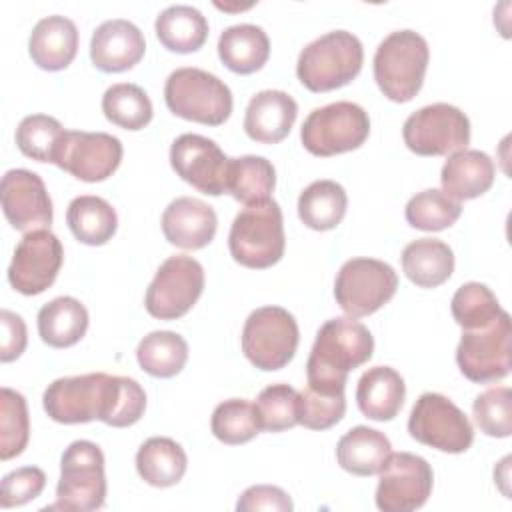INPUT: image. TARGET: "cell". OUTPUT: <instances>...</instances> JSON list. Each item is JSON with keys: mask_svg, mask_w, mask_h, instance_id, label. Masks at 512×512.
<instances>
[{"mask_svg": "<svg viewBox=\"0 0 512 512\" xmlns=\"http://www.w3.org/2000/svg\"><path fill=\"white\" fill-rule=\"evenodd\" d=\"M494 162L480 150H458L450 154L440 172L442 192L454 200H472L490 190L494 182Z\"/></svg>", "mask_w": 512, "mask_h": 512, "instance_id": "obj_24", "label": "cell"}, {"mask_svg": "<svg viewBox=\"0 0 512 512\" xmlns=\"http://www.w3.org/2000/svg\"><path fill=\"white\" fill-rule=\"evenodd\" d=\"M204 290V268L186 254L166 258L156 270L144 298L150 316L176 320L184 316Z\"/></svg>", "mask_w": 512, "mask_h": 512, "instance_id": "obj_13", "label": "cell"}, {"mask_svg": "<svg viewBox=\"0 0 512 512\" xmlns=\"http://www.w3.org/2000/svg\"><path fill=\"white\" fill-rule=\"evenodd\" d=\"M292 508L294 504L290 496L282 488L270 486V484H256L246 488L236 502L238 512H254V510L290 512Z\"/></svg>", "mask_w": 512, "mask_h": 512, "instance_id": "obj_46", "label": "cell"}, {"mask_svg": "<svg viewBox=\"0 0 512 512\" xmlns=\"http://www.w3.org/2000/svg\"><path fill=\"white\" fill-rule=\"evenodd\" d=\"M452 316L462 330H476L492 324L504 310L500 308V302L496 294L480 282H466L462 284L450 304Z\"/></svg>", "mask_w": 512, "mask_h": 512, "instance_id": "obj_38", "label": "cell"}, {"mask_svg": "<svg viewBox=\"0 0 512 512\" xmlns=\"http://www.w3.org/2000/svg\"><path fill=\"white\" fill-rule=\"evenodd\" d=\"M66 222L74 238L88 246L106 244L118 228L116 210L100 196H76L66 210Z\"/></svg>", "mask_w": 512, "mask_h": 512, "instance_id": "obj_32", "label": "cell"}, {"mask_svg": "<svg viewBox=\"0 0 512 512\" xmlns=\"http://www.w3.org/2000/svg\"><path fill=\"white\" fill-rule=\"evenodd\" d=\"M46 414L60 424L100 420L114 428L136 424L146 410L144 388L128 376L90 372L58 378L44 390Z\"/></svg>", "mask_w": 512, "mask_h": 512, "instance_id": "obj_1", "label": "cell"}, {"mask_svg": "<svg viewBox=\"0 0 512 512\" xmlns=\"http://www.w3.org/2000/svg\"><path fill=\"white\" fill-rule=\"evenodd\" d=\"M164 100L174 116L206 126H220L232 114V92L212 72L184 66L164 84Z\"/></svg>", "mask_w": 512, "mask_h": 512, "instance_id": "obj_6", "label": "cell"}, {"mask_svg": "<svg viewBox=\"0 0 512 512\" xmlns=\"http://www.w3.org/2000/svg\"><path fill=\"white\" fill-rule=\"evenodd\" d=\"M346 412L344 392L328 394L312 388L298 392V424L310 430H326L342 420Z\"/></svg>", "mask_w": 512, "mask_h": 512, "instance_id": "obj_44", "label": "cell"}, {"mask_svg": "<svg viewBox=\"0 0 512 512\" xmlns=\"http://www.w3.org/2000/svg\"><path fill=\"white\" fill-rule=\"evenodd\" d=\"M146 52L144 34L124 18L102 22L90 40L92 64L102 72H124L136 66Z\"/></svg>", "mask_w": 512, "mask_h": 512, "instance_id": "obj_20", "label": "cell"}, {"mask_svg": "<svg viewBox=\"0 0 512 512\" xmlns=\"http://www.w3.org/2000/svg\"><path fill=\"white\" fill-rule=\"evenodd\" d=\"M460 214V202L436 188H428L414 194L404 210L406 222L412 228L426 232H440L450 228L460 218Z\"/></svg>", "mask_w": 512, "mask_h": 512, "instance_id": "obj_37", "label": "cell"}, {"mask_svg": "<svg viewBox=\"0 0 512 512\" xmlns=\"http://www.w3.org/2000/svg\"><path fill=\"white\" fill-rule=\"evenodd\" d=\"M398 288L394 268L376 258L346 260L334 282V298L350 318H362L380 310Z\"/></svg>", "mask_w": 512, "mask_h": 512, "instance_id": "obj_10", "label": "cell"}, {"mask_svg": "<svg viewBox=\"0 0 512 512\" xmlns=\"http://www.w3.org/2000/svg\"><path fill=\"white\" fill-rule=\"evenodd\" d=\"M300 330L282 306H262L250 312L242 328V352L264 372L284 368L296 354Z\"/></svg>", "mask_w": 512, "mask_h": 512, "instance_id": "obj_9", "label": "cell"}, {"mask_svg": "<svg viewBox=\"0 0 512 512\" xmlns=\"http://www.w3.org/2000/svg\"><path fill=\"white\" fill-rule=\"evenodd\" d=\"M88 330V310L72 296H58L38 312V334L52 348H68Z\"/></svg>", "mask_w": 512, "mask_h": 512, "instance_id": "obj_29", "label": "cell"}, {"mask_svg": "<svg viewBox=\"0 0 512 512\" xmlns=\"http://www.w3.org/2000/svg\"><path fill=\"white\" fill-rule=\"evenodd\" d=\"M434 484L430 464L412 452L390 454L380 468L376 506L382 512H410L426 504Z\"/></svg>", "mask_w": 512, "mask_h": 512, "instance_id": "obj_15", "label": "cell"}, {"mask_svg": "<svg viewBox=\"0 0 512 512\" xmlns=\"http://www.w3.org/2000/svg\"><path fill=\"white\" fill-rule=\"evenodd\" d=\"M364 62L358 36L348 30H332L312 40L298 56L296 76L310 92H330L352 82Z\"/></svg>", "mask_w": 512, "mask_h": 512, "instance_id": "obj_3", "label": "cell"}, {"mask_svg": "<svg viewBox=\"0 0 512 512\" xmlns=\"http://www.w3.org/2000/svg\"><path fill=\"white\" fill-rule=\"evenodd\" d=\"M348 208L346 190L334 180H316L298 196V216L304 226L326 232L336 228Z\"/></svg>", "mask_w": 512, "mask_h": 512, "instance_id": "obj_33", "label": "cell"}, {"mask_svg": "<svg viewBox=\"0 0 512 512\" xmlns=\"http://www.w3.org/2000/svg\"><path fill=\"white\" fill-rule=\"evenodd\" d=\"M102 112L124 130H142L154 114L148 94L132 82L112 84L102 96Z\"/></svg>", "mask_w": 512, "mask_h": 512, "instance_id": "obj_36", "label": "cell"}, {"mask_svg": "<svg viewBox=\"0 0 512 512\" xmlns=\"http://www.w3.org/2000/svg\"><path fill=\"white\" fill-rule=\"evenodd\" d=\"M164 238L182 250H200L208 246L216 234L218 218L206 202L182 196L172 200L162 214Z\"/></svg>", "mask_w": 512, "mask_h": 512, "instance_id": "obj_21", "label": "cell"}, {"mask_svg": "<svg viewBox=\"0 0 512 512\" xmlns=\"http://www.w3.org/2000/svg\"><path fill=\"white\" fill-rule=\"evenodd\" d=\"M402 138L408 150L418 156L454 154L470 142V120L452 104H428L406 118Z\"/></svg>", "mask_w": 512, "mask_h": 512, "instance_id": "obj_12", "label": "cell"}, {"mask_svg": "<svg viewBox=\"0 0 512 512\" xmlns=\"http://www.w3.org/2000/svg\"><path fill=\"white\" fill-rule=\"evenodd\" d=\"M430 50L424 36L414 30L390 32L374 54V80L392 102L412 100L424 82Z\"/></svg>", "mask_w": 512, "mask_h": 512, "instance_id": "obj_4", "label": "cell"}, {"mask_svg": "<svg viewBox=\"0 0 512 512\" xmlns=\"http://www.w3.org/2000/svg\"><path fill=\"white\" fill-rule=\"evenodd\" d=\"M286 236L282 210L276 200L248 204L230 226L228 248L232 258L246 268H270L284 256Z\"/></svg>", "mask_w": 512, "mask_h": 512, "instance_id": "obj_5", "label": "cell"}, {"mask_svg": "<svg viewBox=\"0 0 512 512\" xmlns=\"http://www.w3.org/2000/svg\"><path fill=\"white\" fill-rule=\"evenodd\" d=\"M64 250L48 228L26 232L8 266V282L24 296H36L50 288L62 268Z\"/></svg>", "mask_w": 512, "mask_h": 512, "instance_id": "obj_16", "label": "cell"}, {"mask_svg": "<svg viewBox=\"0 0 512 512\" xmlns=\"http://www.w3.org/2000/svg\"><path fill=\"white\" fill-rule=\"evenodd\" d=\"M46 486V474L38 466H22L8 472L0 486V506H22L42 494Z\"/></svg>", "mask_w": 512, "mask_h": 512, "instance_id": "obj_45", "label": "cell"}, {"mask_svg": "<svg viewBox=\"0 0 512 512\" xmlns=\"http://www.w3.org/2000/svg\"><path fill=\"white\" fill-rule=\"evenodd\" d=\"M512 326L508 312H502L492 324L476 330H462L456 348L460 372L478 384L502 380L510 372Z\"/></svg>", "mask_w": 512, "mask_h": 512, "instance_id": "obj_14", "label": "cell"}, {"mask_svg": "<svg viewBox=\"0 0 512 512\" xmlns=\"http://www.w3.org/2000/svg\"><path fill=\"white\" fill-rule=\"evenodd\" d=\"M298 116L296 100L284 90H262L246 106L244 132L254 142L276 144L284 140Z\"/></svg>", "mask_w": 512, "mask_h": 512, "instance_id": "obj_22", "label": "cell"}, {"mask_svg": "<svg viewBox=\"0 0 512 512\" xmlns=\"http://www.w3.org/2000/svg\"><path fill=\"white\" fill-rule=\"evenodd\" d=\"M122 142L106 132L66 130L54 164L82 182H102L122 162Z\"/></svg>", "mask_w": 512, "mask_h": 512, "instance_id": "obj_17", "label": "cell"}, {"mask_svg": "<svg viewBox=\"0 0 512 512\" xmlns=\"http://www.w3.org/2000/svg\"><path fill=\"white\" fill-rule=\"evenodd\" d=\"M476 426L492 438L512 434V392L508 386H494L476 396L472 404Z\"/></svg>", "mask_w": 512, "mask_h": 512, "instance_id": "obj_43", "label": "cell"}, {"mask_svg": "<svg viewBox=\"0 0 512 512\" xmlns=\"http://www.w3.org/2000/svg\"><path fill=\"white\" fill-rule=\"evenodd\" d=\"M0 198L12 228L32 232L52 224V200L36 172L26 168L8 170L0 182Z\"/></svg>", "mask_w": 512, "mask_h": 512, "instance_id": "obj_19", "label": "cell"}, {"mask_svg": "<svg viewBox=\"0 0 512 512\" xmlns=\"http://www.w3.org/2000/svg\"><path fill=\"white\" fill-rule=\"evenodd\" d=\"M390 454L392 444L386 434L368 426L350 428L336 444L340 468L354 476L378 474Z\"/></svg>", "mask_w": 512, "mask_h": 512, "instance_id": "obj_26", "label": "cell"}, {"mask_svg": "<svg viewBox=\"0 0 512 512\" xmlns=\"http://www.w3.org/2000/svg\"><path fill=\"white\" fill-rule=\"evenodd\" d=\"M156 36L160 44L178 54L196 52L204 46L208 38V20L206 16L186 4H174L164 8L154 22Z\"/></svg>", "mask_w": 512, "mask_h": 512, "instance_id": "obj_30", "label": "cell"}, {"mask_svg": "<svg viewBox=\"0 0 512 512\" xmlns=\"http://www.w3.org/2000/svg\"><path fill=\"white\" fill-rule=\"evenodd\" d=\"M78 52V28L60 14L46 16L36 22L28 40L32 62L48 72H58L70 66Z\"/></svg>", "mask_w": 512, "mask_h": 512, "instance_id": "obj_23", "label": "cell"}, {"mask_svg": "<svg viewBox=\"0 0 512 512\" xmlns=\"http://www.w3.org/2000/svg\"><path fill=\"white\" fill-rule=\"evenodd\" d=\"M136 360L146 374L154 378H172L186 366L188 344L176 332L154 330L138 342Z\"/></svg>", "mask_w": 512, "mask_h": 512, "instance_id": "obj_35", "label": "cell"}, {"mask_svg": "<svg viewBox=\"0 0 512 512\" xmlns=\"http://www.w3.org/2000/svg\"><path fill=\"white\" fill-rule=\"evenodd\" d=\"M276 186V172L270 160L264 156H240L230 158L226 192L242 204H256L270 200Z\"/></svg>", "mask_w": 512, "mask_h": 512, "instance_id": "obj_34", "label": "cell"}, {"mask_svg": "<svg viewBox=\"0 0 512 512\" xmlns=\"http://www.w3.org/2000/svg\"><path fill=\"white\" fill-rule=\"evenodd\" d=\"M106 500L104 454L90 440L72 442L60 460V480L56 486V502L46 510L88 512L102 508Z\"/></svg>", "mask_w": 512, "mask_h": 512, "instance_id": "obj_7", "label": "cell"}, {"mask_svg": "<svg viewBox=\"0 0 512 512\" xmlns=\"http://www.w3.org/2000/svg\"><path fill=\"white\" fill-rule=\"evenodd\" d=\"M0 360L2 362H12L16 360L28 342V332L22 316H18L12 310H2L0 312Z\"/></svg>", "mask_w": 512, "mask_h": 512, "instance_id": "obj_47", "label": "cell"}, {"mask_svg": "<svg viewBox=\"0 0 512 512\" xmlns=\"http://www.w3.org/2000/svg\"><path fill=\"white\" fill-rule=\"evenodd\" d=\"M218 56L228 70L236 74H252L268 62V34L256 24L228 26L218 38Z\"/></svg>", "mask_w": 512, "mask_h": 512, "instance_id": "obj_28", "label": "cell"}, {"mask_svg": "<svg viewBox=\"0 0 512 512\" xmlns=\"http://www.w3.org/2000/svg\"><path fill=\"white\" fill-rule=\"evenodd\" d=\"M408 432L420 444L440 452L460 454L474 442V428L466 414L446 396L424 392L412 406Z\"/></svg>", "mask_w": 512, "mask_h": 512, "instance_id": "obj_11", "label": "cell"}, {"mask_svg": "<svg viewBox=\"0 0 512 512\" xmlns=\"http://www.w3.org/2000/svg\"><path fill=\"white\" fill-rule=\"evenodd\" d=\"M404 396V378L390 366L368 368L356 386V402L360 412L378 422L392 420L400 412Z\"/></svg>", "mask_w": 512, "mask_h": 512, "instance_id": "obj_25", "label": "cell"}, {"mask_svg": "<svg viewBox=\"0 0 512 512\" xmlns=\"http://www.w3.org/2000/svg\"><path fill=\"white\" fill-rule=\"evenodd\" d=\"M370 134L368 112L354 102H332L314 108L300 130L304 148L314 156H336L360 148Z\"/></svg>", "mask_w": 512, "mask_h": 512, "instance_id": "obj_8", "label": "cell"}, {"mask_svg": "<svg viewBox=\"0 0 512 512\" xmlns=\"http://www.w3.org/2000/svg\"><path fill=\"white\" fill-rule=\"evenodd\" d=\"M30 438L28 406L20 392L12 388L0 390V458L20 456Z\"/></svg>", "mask_w": 512, "mask_h": 512, "instance_id": "obj_41", "label": "cell"}, {"mask_svg": "<svg viewBox=\"0 0 512 512\" xmlns=\"http://www.w3.org/2000/svg\"><path fill=\"white\" fill-rule=\"evenodd\" d=\"M370 330L350 316L324 322L306 362L308 388L328 394L344 392L348 372L372 358Z\"/></svg>", "mask_w": 512, "mask_h": 512, "instance_id": "obj_2", "label": "cell"}, {"mask_svg": "<svg viewBox=\"0 0 512 512\" xmlns=\"http://www.w3.org/2000/svg\"><path fill=\"white\" fill-rule=\"evenodd\" d=\"M260 428L282 432L298 424V392L288 384H270L256 398Z\"/></svg>", "mask_w": 512, "mask_h": 512, "instance_id": "obj_42", "label": "cell"}, {"mask_svg": "<svg viewBox=\"0 0 512 512\" xmlns=\"http://www.w3.org/2000/svg\"><path fill=\"white\" fill-rule=\"evenodd\" d=\"M402 270L420 288H436L454 272L452 248L436 238H418L402 250Z\"/></svg>", "mask_w": 512, "mask_h": 512, "instance_id": "obj_27", "label": "cell"}, {"mask_svg": "<svg viewBox=\"0 0 512 512\" xmlns=\"http://www.w3.org/2000/svg\"><path fill=\"white\" fill-rule=\"evenodd\" d=\"M170 164L174 172L208 196L226 192L230 158L220 146L200 134H180L170 146Z\"/></svg>", "mask_w": 512, "mask_h": 512, "instance_id": "obj_18", "label": "cell"}, {"mask_svg": "<svg viewBox=\"0 0 512 512\" xmlns=\"http://www.w3.org/2000/svg\"><path fill=\"white\" fill-rule=\"evenodd\" d=\"M210 430L220 442L236 446L256 438L262 428L252 402L244 398H230L214 408Z\"/></svg>", "mask_w": 512, "mask_h": 512, "instance_id": "obj_39", "label": "cell"}, {"mask_svg": "<svg viewBox=\"0 0 512 512\" xmlns=\"http://www.w3.org/2000/svg\"><path fill=\"white\" fill-rule=\"evenodd\" d=\"M64 134L66 130L56 118L48 114H30L22 118L16 128V146L32 160L54 164Z\"/></svg>", "mask_w": 512, "mask_h": 512, "instance_id": "obj_40", "label": "cell"}, {"mask_svg": "<svg viewBox=\"0 0 512 512\" xmlns=\"http://www.w3.org/2000/svg\"><path fill=\"white\" fill-rule=\"evenodd\" d=\"M188 458L184 448L166 436L148 438L136 452V470L144 482L156 488H168L186 474Z\"/></svg>", "mask_w": 512, "mask_h": 512, "instance_id": "obj_31", "label": "cell"}]
</instances>
